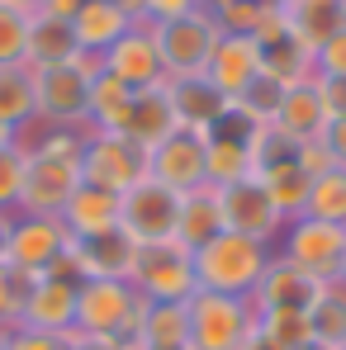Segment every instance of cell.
Listing matches in <instances>:
<instances>
[{
    "label": "cell",
    "mask_w": 346,
    "mask_h": 350,
    "mask_svg": "<svg viewBox=\"0 0 346 350\" xmlns=\"http://www.w3.org/2000/svg\"><path fill=\"white\" fill-rule=\"evenodd\" d=\"M29 166L14 213H43L62 218L66 199L86 185L81 180V152H86V128H29L24 133Z\"/></svg>",
    "instance_id": "1"
},
{
    "label": "cell",
    "mask_w": 346,
    "mask_h": 350,
    "mask_svg": "<svg viewBox=\"0 0 346 350\" xmlns=\"http://www.w3.org/2000/svg\"><path fill=\"white\" fill-rule=\"evenodd\" d=\"M275 246L256 241L242 232H219L195 251V280L204 293H228V298H251L266 265H271Z\"/></svg>",
    "instance_id": "2"
},
{
    "label": "cell",
    "mask_w": 346,
    "mask_h": 350,
    "mask_svg": "<svg viewBox=\"0 0 346 350\" xmlns=\"http://www.w3.org/2000/svg\"><path fill=\"white\" fill-rule=\"evenodd\" d=\"M147 303L128 280H86L76 289V327L81 336H100V341H133L138 346V322H143Z\"/></svg>",
    "instance_id": "3"
},
{
    "label": "cell",
    "mask_w": 346,
    "mask_h": 350,
    "mask_svg": "<svg viewBox=\"0 0 346 350\" xmlns=\"http://www.w3.org/2000/svg\"><path fill=\"white\" fill-rule=\"evenodd\" d=\"M95 71H100V57H76L34 71V109H38L34 128H86Z\"/></svg>",
    "instance_id": "4"
},
{
    "label": "cell",
    "mask_w": 346,
    "mask_h": 350,
    "mask_svg": "<svg viewBox=\"0 0 346 350\" xmlns=\"http://www.w3.org/2000/svg\"><path fill=\"white\" fill-rule=\"evenodd\" d=\"M128 284L143 293V303H190L199 293L195 280V251L185 241H147L138 246L133 256V270H128Z\"/></svg>",
    "instance_id": "5"
},
{
    "label": "cell",
    "mask_w": 346,
    "mask_h": 350,
    "mask_svg": "<svg viewBox=\"0 0 346 350\" xmlns=\"http://www.w3.org/2000/svg\"><path fill=\"white\" fill-rule=\"evenodd\" d=\"M152 38H157L166 81H185V76H204V66H209L219 38H223V24L209 10H190L180 19L152 24Z\"/></svg>",
    "instance_id": "6"
},
{
    "label": "cell",
    "mask_w": 346,
    "mask_h": 350,
    "mask_svg": "<svg viewBox=\"0 0 346 350\" xmlns=\"http://www.w3.org/2000/svg\"><path fill=\"white\" fill-rule=\"evenodd\" d=\"M190 312V350H242L256 336V308L251 298L228 293H195L185 303Z\"/></svg>",
    "instance_id": "7"
},
{
    "label": "cell",
    "mask_w": 346,
    "mask_h": 350,
    "mask_svg": "<svg viewBox=\"0 0 346 350\" xmlns=\"http://www.w3.org/2000/svg\"><path fill=\"white\" fill-rule=\"evenodd\" d=\"M81 180L86 185H100L110 194H123L138 180H147V152L138 142H128L123 133H95V128H86Z\"/></svg>",
    "instance_id": "8"
},
{
    "label": "cell",
    "mask_w": 346,
    "mask_h": 350,
    "mask_svg": "<svg viewBox=\"0 0 346 350\" xmlns=\"http://www.w3.org/2000/svg\"><path fill=\"white\" fill-rule=\"evenodd\" d=\"M275 251H280L285 260H294V265H304L308 275H318V280H337L342 251H346V228L299 213V218H289L285 228H280Z\"/></svg>",
    "instance_id": "9"
},
{
    "label": "cell",
    "mask_w": 346,
    "mask_h": 350,
    "mask_svg": "<svg viewBox=\"0 0 346 350\" xmlns=\"http://www.w3.org/2000/svg\"><path fill=\"white\" fill-rule=\"evenodd\" d=\"M175 218H180V194L166 189L162 180H152V175L119 194V228L138 246L175 237Z\"/></svg>",
    "instance_id": "10"
},
{
    "label": "cell",
    "mask_w": 346,
    "mask_h": 350,
    "mask_svg": "<svg viewBox=\"0 0 346 350\" xmlns=\"http://www.w3.org/2000/svg\"><path fill=\"white\" fill-rule=\"evenodd\" d=\"M71 232L62 218H43V213H14V228H10V251H5V265L19 270V275H48L66 256Z\"/></svg>",
    "instance_id": "11"
},
{
    "label": "cell",
    "mask_w": 346,
    "mask_h": 350,
    "mask_svg": "<svg viewBox=\"0 0 346 350\" xmlns=\"http://www.w3.org/2000/svg\"><path fill=\"white\" fill-rule=\"evenodd\" d=\"M219 204H223V228L228 232H242V237H256V241H280V228H285L289 218L275 208V199H271V189L256 180V175H247V180H237V185H223L219 189Z\"/></svg>",
    "instance_id": "12"
},
{
    "label": "cell",
    "mask_w": 346,
    "mask_h": 350,
    "mask_svg": "<svg viewBox=\"0 0 346 350\" xmlns=\"http://www.w3.org/2000/svg\"><path fill=\"white\" fill-rule=\"evenodd\" d=\"M256 48H261V76L280 81V85H304L318 76L313 66V43H304L280 10L266 14V24L256 29Z\"/></svg>",
    "instance_id": "13"
},
{
    "label": "cell",
    "mask_w": 346,
    "mask_h": 350,
    "mask_svg": "<svg viewBox=\"0 0 346 350\" xmlns=\"http://www.w3.org/2000/svg\"><path fill=\"white\" fill-rule=\"evenodd\" d=\"M204 157H209V133H195V128H175L166 142H157L147 152V175L162 180L175 194H190L204 180Z\"/></svg>",
    "instance_id": "14"
},
{
    "label": "cell",
    "mask_w": 346,
    "mask_h": 350,
    "mask_svg": "<svg viewBox=\"0 0 346 350\" xmlns=\"http://www.w3.org/2000/svg\"><path fill=\"white\" fill-rule=\"evenodd\" d=\"M76 289L71 280H58V275H38L24 303H19V322L14 327H34V332H48V336H66L76 327Z\"/></svg>",
    "instance_id": "15"
},
{
    "label": "cell",
    "mask_w": 346,
    "mask_h": 350,
    "mask_svg": "<svg viewBox=\"0 0 346 350\" xmlns=\"http://www.w3.org/2000/svg\"><path fill=\"white\" fill-rule=\"evenodd\" d=\"M323 284H328V280L308 275L304 265H294V260H285V256L275 251L271 265H266V275H261V284H256V293H251V308H256V312H271V308L308 312V308L318 303Z\"/></svg>",
    "instance_id": "16"
},
{
    "label": "cell",
    "mask_w": 346,
    "mask_h": 350,
    "mask_svg": "<svg viewBox=\"0 0 346 350\" xmlns=\"http://www.w3.org/2000/svg\"><path fill=\"white\" fill-rule=\"evenodd\" d=\"M71 265H76V280H128L133 270V256H138V241L114 228V232H100V237H71L66 246Z\"/></svg>",
    "instance_id": "17"
},
{
    "label": "cell",
    "mask_w": 346,
    "mask_h": 350,
    "mask_svg": "<svg viewBox=\"0 0 346 350\" xmlns=\"http://www.w3.org/2000/svg\"><path fill=\"white\" fill-rule=\"evenodd\" d=\"M100 66H105L110 76H119L128 90H147V85H162V81H166L157 38H152V24H133L114 48L100 57Z\"/></svg>",
    "instance_id": "18"
},
{
    "label": "cell",
    "mask_w": 346,
    "mask_h": 350,
    "mask_svg": "<svg viewBox=\"0 0 346 350\" xmlns=\"http://www.w3.org/2000/svg\"><path fill=\"white\" fill-rule=\"evenodd\" d=\"M204 81H209L219 95L242 100V95L261 81V48H256V38L223 33L219 48H214V57H209V66H204Z\"/></svg>",
    "instance_id": "19"
},
{
    "label": "cell",
    "mask_w": 346,
    "mask_h": 350,
    "mask_svg": "<svg viewBox=\"0 0 346 350\" xmlns=\"http://www.w3.org/2000/svg\"><path fill=\"white\" fill-rule=\"evenodd\" d=\"M138 24V14L128 5H114V0H86L71 19V33H76V48L86 57H105L119 38Z\"/></svg>",
    "instance_id": "20"
},
{
    "label": "cell",
    "mask_w": 346,
    "mask_h": 350,
    "mask_svg": "<svg viewBox=\"0 0 346 350\" xmlns=\"http://www.w3.org/2000/svg\"><path fill=\"white\" fill-rule=\"evenodd\" d=\"M175 128V109H171V90L166 81L162 85H147V90H133V105H128V118H123V137L138 142L143 152H152L157 142H166Z\"/></svg>",
    "instance_id": "21"
},
{
    "label": "cell",
    "mask_w": 346,
    "mask_h": 350,
    "mask_svg": "<svg viewBox=\"0 0 346 350\" xmlns=\"http://www.w3.org/2000/svg\"><path fill=\"white\" fill-rule=\"evenodd\" d=\"M271 123H275L280 133H289L294 142H318V137L328 133V123H332L328 105H323V90H318V76L304 81V85H289Z\"/></svg>",
    "instance_id": "22"
},
{
    "label": "cell",
    "mask_w": 346,
    "mask_h": 350,
    "mask_svg": "<svg viewBox=\"0 0 346 350\" xmlns=\"http://www.w3.org/2000/svg\"><path fill=\"white\" fill-rule=\"evenodd\" d=\"M166 90H171V109H175V123L180 128H195V133H209L219 114L228 109L232 100L228 95H219L204 76H185V81H166Z\"/></svg>",
    "instance_id": "23"
},
{
    "label": "cell",
    "mask_w": 346,
    "mask_h": 350,
    "mask_svg": "<svg viewBox=\"0 0 346 350\" xmlns=\"http://www.w3.org/2000/svg\"><path fill=\"white\" fill-rule=\"evenodd\" d=\"M86 57L76 48V33H71V19H58V14H34L29 19V53H24V66L29 71H43V66H62V62Z\"/></svg>",
    "instance_id": "24"
},
{
    "label": "cell",
    "mask_w": 346,
    "mask_h": 350,
    "mask_svg": "<svg viewBox=\"0 0 346 350\" xmlns=\"http://www.w3.org/2000/svg\"><path fill=\"white\" fill-rule=\"evenodd\" d=\"M223 228V204L214 185H199L190 194H180V218H175V241H185L190 251H199L204 241H214Z\"/></svg>",
    "instance_id": "25"
},
{
    "label": "cell",
    "mask_w": 346,
    "mask_h": 350,
    "mask_svg": "<svg viewBox=\"0 0 346 350\" xmlns=\"http://www.w3.org/2000/svg\"><path fill=\"white\" fill-rule=\"evenodd\" d=\"M62 223L71 237H100V232H114L119 228V194L100 189V185H81L66 208H62Z\"/></svg>",
    "instance_id": "26"
},
{
    "label": "cell",
    "mask_w": 346,
    "mask_h": 350,
    "mask_svg": "<svg viewBox=\"0 0 346 350\" xmlns=\"http://www.w3.org/2000/svg\"><path fill=\"white\" fill-rule=\"evenodd\" d=\"M138 350H190L185 303H147V312L138 322Z\"/></svg>",
    "instance_id": "27"
},
{
    "label": "cell",
    "mask_w": 346,
    "mask_h": 350,
    "mask_svg": "<svg viewBox=\"0 0 346 350\" xmlns=\"http://www.w3.org/2000/svg\"><path fill=\"white\" fill-rule=\"evenodd\" d=\"M280 14L289 19V29L304 38V43H328L337 29L346 24V10H342V0H285L280 5Z\"/></svg>",
    "instance_id": "28"
},
{
    "label": "cell",
    "mask_w": 346,
    "mask_h": 350,
    "mask_svg": "<svg viewBox=\"0 0 346 350\" xmlns=\"http://www.w3.org/2000/svg\"><path fill=\"white\" fill-rule=\"evenodd\" d=\"M128 105H133V90L100 66L95 81H90V123L86 128H95V133H123Z\"/></svg>",
    "instance_id": "29"
},
{
    "label": "cell",
    "mask_w": 346,
    "mask_h": 350,
    "mask_svg": "<svg viewBox=\"0 0 346 350\" xmlns=\"http://www.w3.org/2000/svg\"><path fill=\"white\" fill-rule=\"evenodd\" d=\"M0 123L14 128V133H29L38 123V109H34V71L29 66L0 71Z\"/></svg>",
    "instance_id": "30"
},
{
    "label": "cell",
    "mask_w": 346,
    "mask_h": 350,
    "mask_svg": "<svg viewBox=\"0 0 346 350\" xmlns=\"http://www.w3.org/2000/svg\"><path fill=\"white\" fill-rule=\"evenodd\" d=\"M308 327H313V341L346 350V284L342 280H328L323 284L318 303L308 308Z\"/></svg>",
    "instance_id": "31"
},
{
    "label": "cell",
    "mask_w": 346,
    "mask_h": 350,
    "mask_svg": "<svg viewBox=\"0 0 346 350\" xmlns=\"http://www.w3.org/2000/svg\"><path fill=\"white\" fill-rule=\"evenodd\" d=\"M256 341L266 350H299L313 341V327H308V312H289V308H271V312H256Z\"/></svg>",
    "instance_id": "32"
},
{
    "label": "cell",
    "mask_w": 346,
    "mask_h": 350,
    "mask_svg": "<svg viewBox=\"0 0 346 350\" xmlns=\"http://www.w3.org/2000/svg\"><path fill=\"white\" fill-rule=\"evenodd\" d=\"M304 213H308V218H323V223L346 228V166H332V171L313 175Z\"/></svg>",
    "instance_id": "33"
},
{
    "label": "cell",
    "mask_w": 346,
    "mask_h": 350,
    "mask_svg": "<svg viewBox=\"0 0 346 350\" xmlns=\"http://www.w3.org/2000/svg\"><path fill=\"white\" fill-rule=\"evenodd\" d=\"M247 175H251V152H247L242 142H219V137H209L204 180H209L214 189H223V185H237V180H247Z\"/></svg>",
    "instance_id": "34"
},
{
    "label": "cell",
    "mask_w": 346,
    "mask_h": 350,
    "mask_svg": "<svg viewBox=\"0 0 346 350\" xmlns=\"http://www.w3.org/2000/svg\"><path fill=\"white\" fill-rule=\"evenodd\" d=\"M24 53H29V14L0 0V71L24 66Z\"/></svg>",
    "instance_id": "35"
},
{
    "label": "cell",
    "mask_w": 346,
    "mask_h": 350,
    "mask_svg": "<svg viewBox=\"0 0 346 350\" xmlns=\"http://www.w3.org/2000/svg\"><path fill=\"white\" fill-rule=\"evenodd\" d=\"M24 166H29V147L14 142L0 152V213L19 208V189H24Z\"/></svg>",
    "instance_id": "36"
},
{
    "label": "cell",
    "mask_w": 346,
    "mask_h": 350,
    "mask_svg": "<svg viewBox=\"0 0 346 350\" xmlns=\"http://www.w3.org/2000/svg\"><path fill=\"white\" fill-rule=\"evenodd\" d=\"M285 90H289V85L271 81V76H261V81H256V85H251V90L237 100V105L256 118V123H271V118H275V109H280V100H285Z\"/></svg>",
    "instance_id": "37"
},
{
    "label": "cell",
    "mask_w": 346,
    "mask_h": 350,
    "mask_svg": "<svg viewBox=\"0 0 346 350\" xmlns=\"http://www.w3.org/2000/svg\"><path fill=\"white\" fill-rule=\"evenodd\" d=\"M266 5L261 0H237L232 10H223V14H214L219 24H223V33H242V38H256V29L266 24Z\"/></svg>",
    "instance_id": "38"
},
{
    "label": "cell",
    "mask_w": 346,
    "mask_h": 350,
    "mask_svg": "<svg viewBox=\"0 0 346 350\" xmlns=\"http://www.w3.org/2000/svg\"><path fill=\"white\" fill-rule=\"evenodd\" d=\"M34 284V275H19L10 265H0V327H14L19 322V303Z\"/></svg>",
    "instance_id": "39"
},
{
    "label": "cell",
    "mask_w": 346,
    "mask_h": 350,
    "mask_svg": "<svg viewBox=\"0 0 346 350\" xmlns=\"http://www.w3.org/2000/svg\"><path fill=\"white\" fill-rule=\"evenodd\" d=\"M313 66H318V76L346 81V24L328 38V43H318V48H313Z\"/></svg>",
    "instance_id": "40"
},
{
    "label": "cell",
    "mask_w": 346,
    "mask_h": 350,
    "mask_svg": "<svg viewBox=\"0 0 346 350\" xmlns=\"http://www.w3.org/2000/svg\"><path fill=\"white\" fill-rule=\"evenodd\" d=\"M190 10H204L199 0H133V14L138 24H166V19H180Z\"/></svg>",
    "instance_id": "41"
},
{
    "label": "cell",
    "mask_w": 346,
    "mask_h": 350,
    "mask_svg": "<svg viewBox=\"0 0 346 350\" xmlns=\"http://www.w3.org/2000/svg\"><path fill=\"white\" fill-rule=\"evenodd\" d=\"M10 350H62V336L34 332V327H10Z\"/></svg>",
    "instance_id": "42"
},
{
    "label": "cell",
    "mask_w": 346,
    "mask_h": 350,
    "mask_svg": "<svg viewBox=\"0 0 346 350\" xmlns=\"http://www.w3.org/2000/svg\"><path fill=\"white\" fill-rule=\"evenodd\" d=\"M318 90H323V105L332 118H346V81H332V76H318Z\"/></svg>",
    "instance_id": "43"
},
{
    "label": "cell",
    "mask_w": 346,
    "mask_h": 350,
    "mask_svg": "<svg viewBox=\"0 0 346 350\" xmlns=\"http://www.w3.org/2000/svg\"><path fill=\"white\" fill-rule=\"evenodd\" d=\"M62 350H138L133 341H100V336H81V332H66Z\"/></svg>",
    "instance_id": "44"
},
{
    "label": "cell",
    "mask_w": 346,
    "mask_h": 350,
    "mask_svg": "<svg viewBox=\"0 0 346 350\" xmlns=\"http://www.w3.org/2000/svg\"><path fill=\"white\" fill-rule=\"evenodd\" d=\"M318 142L328 147V157H332L337 166H346V118H332V123H328V133H323Z\"/></svg>",
    "instance_id": "45"
},
{
    "label": "cell",
    "mask_w": 346,
    "mask_h": 350,
    "mask_svg": "<svg viewBox=\"0 0 346 350\" xmlns=\"http://www.w3.org/2000/svg\"><path fill=\"white\" fill-rule=\"evenodd\" d=\"M86 0H48V10L43 14H58V19H76V10H81Z\"/></svg>",
    "instance_id": "46"
},
{
    "label": "cell",
    "mask_w": 346,
    "mask_h": 350,
    "mask_svg": "<svg viewBox=\"0 0 346 350\" xmlns=\"http://www.w3.org/2000/svg\"><path fill=\"white\" fill-rule=\"evenodd\" d=\"M5 5H14V10H19V14H29V19L48 10V0H5Z\"/></svg>",
    "instance_id": "47"
},
{
    "label": "cell",
    "mask_w": 346,
    "mask_h": 350,
    "mask_svg": "<svg viewBox=\"0 0 346 350\" xmlns=\"http://www.w3.org/2000/svg\"><path fill=\"white\" fill-rule=\"evenodd\" d=\"M10 228H14V213H0V265H5V251H10Z\"/></svg>",
    "instance_id": "48"
},
{
    "label": "cell",
    "mask_w": 346,
    "mask_h": 350,
    "mask_svg": "<svg viewBox=\"0 0 346 350\" xmlns=\"http://www.w3.org/2000/svg\"><path fill=\"white\" fill-rule=\"evenodd\" d=\"M14 142H24V133H14V128H5V123H0V152H5V147H14Z\"/></svg>",
    "instance_id": "49"
},
{
    "label": "cell",
    "mask_w": 346,
    "mask_h": 350,
    "mask_svg": "<svg viewBox=\"0 0 346 350\" xmlns=\"http://www.w3.org/2000/svg\"><path fill=\"white\" fill-rule=\"evenodd\" d=\"M199 5H204V10H209V14H223V10H232V5H237V0H199Z\"/></svg>",
    "instance_id": "50"
},
{
    "label": "cell",
    "mask_w": 346,
    "mask_h": 350,
    "mask_svg": "<svg viewBox=\"0 0 346 350\" xmlns=\"http://www.w3.org/2000/svg\"><path fill=\"white\" fill-rule=\"evenodd\" d=\"M299 350H337V346H323V341H308V346H299Z\"/></svg>",
    "instance_id": "51"
},
{
    "label": "cell",
    "mask_w": 346,
    "mask_h": 350,
    "mask_svg": "<svg viewBox=\"0 0 346 350\" xmlns=\"http://www.w3.org/2000/svg\"><path fill=\"white\" fill-rule=\"evenodd\" d=\"M0 350H10V327H0Z\"/></svg>",
    "instance_id": "52"
},
{
    "label": "cell",
    "mask_w": 346,
    "mask_h": 350,
    "mask_svg": "<svg viewBox=\"0 0 346 350\" xmlns=\"http://www.w3.org/2000/svg\"><path fill=\"white\" fill-rule=\"evenodd\" d=\"M242 350H266V346H261V341H256V336H251V341H247V346H242Z\"/></svg>",
    "instance_id": "53"
},
{
    "label": "cell",
    "mask_w": 346,
    "mask_h": 350,
    "mask_svg": "<svg viewBox=\"0 0 346 350\" xmlns=\"http://www.w3.org/2000/svg\"><path fill=\"white\" fill-rule=\"evenodd\" d=\"M261 5H266V10H280V5H285V0H261Z\"/></svg>",
    "instance_id": "54"
},
{
    "label": "cell",
    "mask_w": 346,
    "mask_h": 350,
    "mask_svg": "<svg viewBox=\"0 0 346 350\" xmlns=\"http://www.w3.org/2000/svg\"><path fill=\"white\" fill-rule=\"evenodd\" d=\"M337 280H342V284H346V251H342V270H337Z\"/></svg>",
    "instance_id": "55"
},
{
    "label": "cell",
    "mask_w": 346,
    "mask_h": 350,
    "mask_svg": "<svg viewBox=\"0 0 346 350\" xmlns=\"http://www.w3.org/2000/svg\"><path fill=\"white\" fill-rule=\"evenodd\" d=\"M114 5H128V10H133V0H114Z\"/></svg>",
    "instance_id": "56"
},
{
    "label": "cell",
    "mask_w": 346,
    "mask_h": 350,
    "mask_svg": "<svg viewBox=\"0 0 346 350\" xmlns=\"http://www.w3.org/2000/svg\"><path fill=\"white\" fill-rule=\"evenodd\" d=\"M342 10H346V0H342Z\"/></svg>",
    "instance_id": "57"
}]
</instances>
